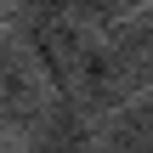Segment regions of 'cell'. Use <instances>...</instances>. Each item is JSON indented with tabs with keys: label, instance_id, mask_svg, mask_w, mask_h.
I'll return each mask as SVG.
<instances>
[{
	"label": "cell",
	"instance_id": "obj_1",
	"mask_svg": "<svg viewBox=\"0 0 153 153\" xmlns=\"http://www.w3.org/2000/svg\"><path fill=\"white\" fill-rule=\"evenodd\" d=\"M6 23L28 40V51L40 57L51 91L68 97V85H74V62H79V45H85V34H91V23L74 11V0H23L17 17H6Z\"/></svg>",
	"mask_w": 153,
	"mask_h": 153
},
{
	"label": "cell",
	"instance_id": "obj_2",
	"mask_svg": "<svg viewBox=\"0 0 153 153\" xmlns=\"http://www.w3.org/2000/svg\"><path fill=\"white\" fill-rule=\"evenodd\" d=\"M51 102H57V91H51L40 57H34L28 40L0 17V136L23 142Z\"/></svg>",
	"mask_w": 153,
	"mask_h": 153
},
{
	"label": "cell",
	"instance_id": "obj_3",
	"mask_svg": "<svg viewBox=\"0 0 153 153\" xmlns=\"http://www.w3.org/2000/svg\"><path fill=\"white\" fill-rule=\"evenodd\" d=\"M17 148L23 153H102L97 148V119H91L85 108H74L68 97H57Z\"/></svg>",
	"mask_w": 153,
	"mask_h": 153
},
{
	"label": "cell",
	"instance_id": "obj_4",
	"mask_svg": "<svg viewBox=\"0 0 153 153\" xmlns=\"http://www.w3.org/2000/svg\"><path fill=\"white\" fill-rule=\"evenodd\" d=\"M97 148L102 153H153V102L136 97L114 114L97 119Z\"/></svg>",
	"mask_w": 153,
	"mask_h": 153
},
{
	"label": "cell",
	"instance_id": "obj_5",
	"mask_svg": "<svg viewBox=\"0 0 153 153\" xmlns=\"http://www.w3.org/2000/svg\"><path fill=\"white\" fill-rule=\"evenodd\" d=\"M153 23H148V11H131V17H119V23H102L97 28V40L136 74V79H148L153 85V34H148Z\"/></svg>",
	"mask_w": 153,
	"mask_h": 153
},
{
	"label": "cell",
	"instance_id": "obj_6",
	"mask_svg": "<svg viewBox=\"0 0 153 153\" xmlns=\"http://www.w3.org/2000/svg\"><path fill=\"white\" fill-rule=\"evenodd\" d=\"M74 11H79L91 28H102V23H119V17H131V11H148V0H74Z\"/></svg>",
	"mask_w": 153,
	"mask_h": 153
},
{
	"label": "cell",
	"instance_id": "obj_7",
	"mask_svg": "<svg viewBox=\"0 0 153 153\" xmlns=\"http://www.w3.org/2000/svg\"><path fill=\"white\" fill-rule=\"evenodd\" d=\"M0 153H23V148H17V142H11V136H0Z\"/></svg>",
	"mask_w": 153,
	"mask_h": 153
}]
</instances>
